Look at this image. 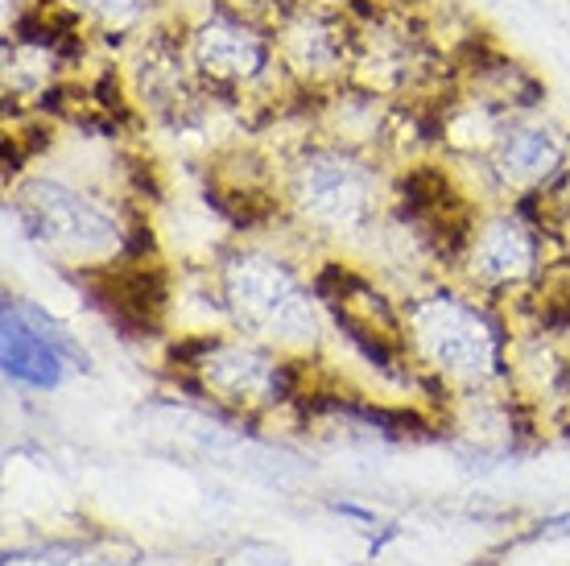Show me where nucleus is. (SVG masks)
<instances>
[{"label": "nucleus", "instance_id": "nucleus-1", "mask_svg": "<svg viewBox=\"0 0 570 566\" xmlns=\"http://www.w3.org/2000/svg\"><path fill=\"white\" fill-rule=\"evenodd\" d=\"M186 58L203 91L224 104H265L302 96L277 58L269 21L232 0H203L199 13L183 17Z\"/></svg>", "mask_w": 570, "mask_h": 566}, {"label": "nucleus", "instance_id": "nucleus-2", "mask_svg": "<svg viewBox=\"0 0 570 566\" xmlns=\"http://www.w3.org/2000/svg\"><path fill=\"white\" fill-rule=\"evenodd\" d=\"M13 207L29 236L79 273L137 256L132 232L120 227L112 207H104L100 195L67 183L58 174H26L13 191Z\"/></svg>", "mask_w": 570, "mask_h": 566}, {"label": "nucleus", "instance_id": "nucleus-3", "mask_svg": "<svg viewBox=\"0 0 570 566\" xmlns=\"http://www.w3.org/2000/svg\"><path fill=\"white\" fill-rule=\"evenodd\" d=\"M282 195L323 236H360L381 212L376 157L327 137L306 142L285 157Z\"/></svg>", "mask_w": 570, "mask_h": 566}, {"label": "nucleus", "instance_id": "nucleus-4", "mask_svg": "<svg viewBox=\"0 0 570 566\" xmlns=\"http://www.w3.org/2000/svg\"><path fill=\"white\" fill-rule=\"evenodd\" d=\"M405 343L442 381L488 384L509 372V331L455 290H434L405 306Z\"/></svg>", "mask_w": 570, "mask_h": 566}, {"label": "nucleus", "instance_id": "nucleus-5", "mask_svg": "<svg viewBox=\"0 0 570 566\" xmlns=\"http://www.w3.org/2000/svg\"><path fill=\"white\" fill-rule=\"evenodd\" d=\"M224 311L248 340L265 348H311L318 340V294L285 261L236 248L219 265Z\"/></svg>", "mask_w": 570, "mask_h": 566}, {"label": "nucleus", "instance_id": "nucleus-6", "mask_svg": "<svg viewBox=\"0 0 570 566\" xmlns=\"http://www.w3.org/2000/svg\"><path fill=\"white\" fill-rule=\"evenodd\" d=\"M265 21L273 29L282 71L302 96H318L352 79L356 21L347 9L314 0H273Z\"/></svg>", "mask_w": 570, "mask_h": 566}, {"label": "nucleus", "instance_id": "nucleus-7", "mask_svg": "<svg viewBox=\"0 0 570 566\" xmlns=\"http://www.w3.org/2000/svg\"><path fill=\"white\" fill-rule=\"evenodd\" d=\"M183 369L195 372L203 393H212L224 406L236 410H257L273 401H294L298 397V369L294 360H282L277 352L261 348L257 340H224V335H207V340H190L183 355Z\"/></svg>", "mask_w": 570, "mask_h": 566}, {"label": "nucleus", "instance_id": "nucleus-8", "mask_svg": "<svg viewBox=\"0 0 570 566\" xmlns=\"http://www.w3.org/2000/svg\"><path fill=\"white\" fill-rule=\"evenodd\" d=\"M311 285L318 302L331 311L335 326L347 335V343L381 372L397 377L401 364L410 360V343H405V319L393 311V302L368 277H360L356 270H347L340 261H327L314 273Z\"/></svg>", "mask_w": 570, "mask_h": 566}, {"label": "nucleus", "instance_id": "nucleus-9", "mask_svg": "<svg viewBox=\"0 0 570 566\" xmlns=\"http://www.w3.org/2000/svg\"><path fill=\"white\" fill-rule=\"evenodd\" d=\"M79 360L87 369L83 348L71 340V331L55 323L42 306L4 297L0 306V364L4 377L26 389H58L67 377V364Z\"/></svg>", "mask_w": 570, "mask_h": 566}, {"label": "nucleus", "instance_id": "nucleus-10", "mask_svg": "<svg viewBox=\"0 0 570 566\" xmlns=\"http://www.w3.org/2000/svg\"><path fill=\"white\" fill-rule=\"evenodd\" d=\"M480 166H484V174L492 178L497 191H504V195H513V203H521V198L550 191L562 178V170L570 166V142L538 113L513 116L509 125L500 128V137L492 142V149H488Z\"/></svg>", "mask_w": 570, "mask_h": 566}, {"label": "nucleus", "instance_id": "nucleus-11", "mask_svg": "<svg viewBox=\"0 0 570 566\" xmlns=\"http://www.w3.org/2000/svg\"><path fill=\"white\" fill-rule=\"evenodd\" d=\"M463 265L484 290L525 285L542 273V224L529 219L513 203V212H488L471 219Z\"/></svg>", "mask_w": 570, "mask_h": 566}, {"label": "nucleus", "instance_id": "nucleus-12", "mask_svg": "<svg viewBox=\"0 0 570 566\" xmlns=\"http://www.w3.org/2000/svg\"><path fill=\"white\" fill-rule=\"evenodd\" d=\"M79 277L91 285V297L104 306V314L116 319L129 335H149L166 319V306H170L166 273L145 265V256L116 261L104 270H83Z\"/></svg>", "mask_w": 570, "mask_h": 566}, {"label": "nucleus", "instance_id": "nucleus-13", "mask_svg": "<svg viewBox=\"0 0 570 566\" xmlns=\"http://www.w3.org/2000/svg\"><path fill=\"white\" fill-rule=\"evenodd\" d=\"M67 4L79 13V21L87 26L91 38L125 46H132L141 33H149L157 21L174 17L166 9V0H67Z\"/></svg>", "mask_w": 570, "mask_h": 566}, {"label": "nucleus", "instance_id": "nucleus-14", "mask_svg": "<svg viewBox=\"0 0 570 566\" xmlns=\"http://www.w3.org/2000/svg\"><path fill=\"white\" fill-rule=\"evenodd\" d=\"M533 297H538V314L546 326L570 323V261L542 265V273L533 277Z\"/></svg>", "mask_w": 570, "mask_h": 566}, {"label": "nucleus", "instance_id": "nucleus-15", "mask_svg": "<svg viewBox=\"0 0 570 566\" xmlns=\"http://www.w3.org/2000/svg\"><path fill=\"white\" fill-rule=\"evenodd\" d=\"M542 534H570V513L567 517H554V521H546V525H538Z\"/></svg>", "mask_w": 570, "mask_h": 566}, {"label": "nucleus", "instance_id": "nucleus-16", "mask_svg": "<svg viewBox=\"0 0 570 566\" xmlns=\"http://www.w3.org/2000/svg\"><path fill=\"white\" fill-rule=\"evenodd\" d=\"M314 4H335V9H352L356 0H314Z\"/></svg>", "mask_w": 570, "mask_h": 566}]
</instances>
